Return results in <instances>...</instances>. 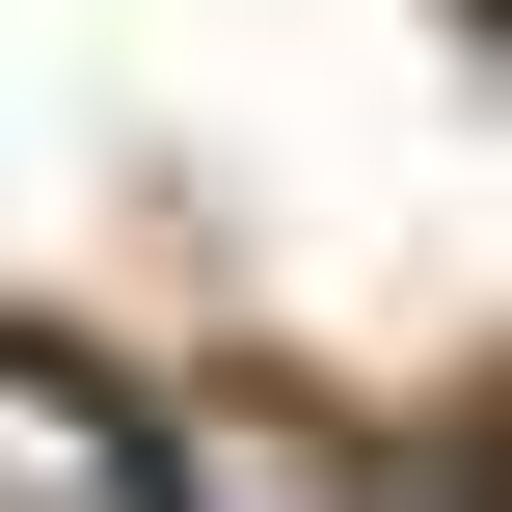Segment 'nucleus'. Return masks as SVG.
<instances>
[{
    "mask_svg": "<svg viewBox=\"0 0 512 512\" xmlns=\"http://www.w3.org/2000/svg\"><path fill=\"white\" fill-rule=\"evenodd\" d=\"M0 512H189V486H162V432L81 351H0Z\"/></svg>",
    "mask_w": 512,
    "mask_h": 512,
    "instance_id": "1",
    "label": "nucleus"
},
{
    "mask_svg": "<svg viewBox=\"0 0 512 512\" xmlns=\"http://www.w3.org/2000/svg\"><path fill=\"white\" fill-rule=\"evenodd\" d=\"M351 512H486V486H351Z\"/></svg>",
    "mask_w": 512,
    "mask_h": 512,
    "instance_id": "2",
    "label": "nucleus"
},
{
    "mask_svg": "<svg viewBox=\"0 0 512 512\" xmlns=\"http://www.w3.org/2000/svg\"><path fill=\"white\" fill-rule=\"evenodd\" d=\"M486 512H512V486H486Z\"/></svg>",
    "mask_w": 512,
    "mask_h": 512,
    "instance_id": "3",
    "label": "nucleus"
}]
</instances>
